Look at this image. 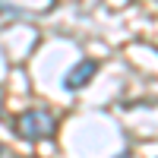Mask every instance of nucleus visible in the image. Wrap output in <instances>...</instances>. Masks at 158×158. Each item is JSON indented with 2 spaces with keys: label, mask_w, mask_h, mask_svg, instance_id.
Segmentation results:
<instances>
[{
  "label": "nucleus",
  "mask_w": 158,
  "mask_h": 158,
  "mask_svg": "<svg viewBox=\"0 0 158 158\" xmlns=\"http://www.w3.org/2000/svg\"><path fill=\"white\" fill-rule=\"evenodd\" d=\"M13 130H16L22 139H29V142H41V139H51V136H54L57 120H54V114L44 111V108H29V111H22V114L16 117Z\"/></svg>",
  "instance_id": "nucleus-1"
},
{
  "label": "nucleus",
  "mask_w": 158,
  "mask_h": 158,
  "mask_svg": "<svg viewBox=\"0 0 158 158\" xmlns=\"http://www.w3.org/2000/svg\"><path fill=\"white\" fill-rule=\"evenodd\" d=\"M95 73H98V60H92V57L79 60L76 67L67 70V76H63V89H67V92H79V89H85L92 79H95Z\"/></svg>",
  "instance_id": "nucleus-2"
},
{
  "label": "nucleus",
  "mask_w": 158,
  "mask_h": 158,
  "mask_svg": "<svg viewBox=\"0 0 158 158\" xmlns=\"http://www.w3.org/2000/svg\"><path fill=\"white\" fill-rule=\"evenodd\" d=\"M0 114H3V92H0Z\"/></svg>",
  "instance_id": "nucleus-3"
},
{
  "label": "nucleus",
  "mask_w": 158,
  "mask_h": 158,
  "mask_svg": "<svg viewBox=\"0 0 158 158\" xmlns=\"http://www.w3.org/2000/svg\"><path fill=\"white\" fill-rule=\"evenodd\" d=\"M117 158H130V152H120V155H117Z\"/></svg>",
  "instance_id": "nucleus-4"
},
{
  "label": "nucleus",
  "mask_w": 158,
  "mask_h": 158,
  "mask_svg": "<svg viewBox=\"0 0 158 158\" xmlns=\"http://www.w3.org/2000/svg\"><path fill=\"white\" fill-rule=\"evenodd\" d=\"M0 155H3V146H0Z\"/></svg>",
  "instance_id": "nucleus-5"
}]
</instances>
